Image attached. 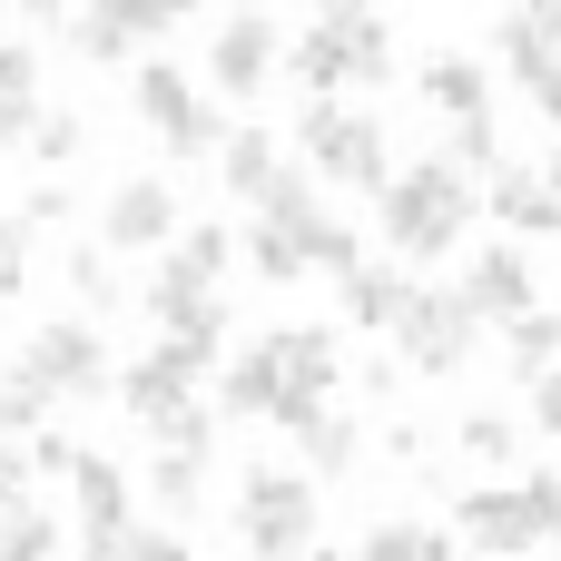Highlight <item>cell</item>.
Instances as JSON below:
<instances>
[{
  "instance_id": "obj_40",
  "label": "cell",
  "mask_w": 561,
  "mask_h": 561,
  "mask_svg": "<svg viewBox=\"0 0 561 561\" xmlns=\"http://www.w3.org/2000/svg\"><path fill=\"white\" fill-rule=\"evenodd\" d=\"M533 434L561 444V365H552V375H533Z\"/></svg>"
},
{
  "instance_id": "obj_47",
  "label": "cell",
  "mask_w": 561,
  "mask_h": 561,
  "mask_svg": "<svg viewBox=\"0 0 561 561\" xmlns=\"http://www.w3.org/2000/svg\"><path fill=\"white\" fill-rule=\"evenodd\" d=\"M306 561H355V552H325V542H316V552H306Z\"/></svg>"
},
{
  "instance_id": "obj_39",
  "label": "cell",
  "mask_w": 561,
  "mask_h": 561,
  "mask_svg": "<svg viewBox=\"0 0 561 561\" xmlns=\"http://www.w3.org/2000/svg\"><path fill=\"white\" fill-rule=\"evenodd\" d=\"M523 503H533V523H542V542L561 552V473H533V483H523Z\"/></svg>"
},
{
  "instance_id": "obj_15",
  "label": "cell",
  "mask_w": 561,
  "mask_h": 561,
  "mask_svg": "<svg viewBox=\"0 0 561 561\" xmlns=\"http://www.w3.org/2000/svg\"><path fill=\"white\" fill-rule=\"evenodd\" d=\"M99 247H118V256L178 247V187H168V178H128V187L108 197V217H99Z\"/></svg>"
},
{
  "instance_id": "obj_22",
  "label": "cell",
  "mask_w": 561,
  "mask_h": 561,
  "mask_svg": "<svg viewBox=\"0 0 561 561\" xmlns=\"http://www.w3.org/2000/svg\"><path fill=\"white\" fill-rule=\"evenodd\" d=\"M39 118V49L30 39H0V148H20Z\"/></svg>"
},
{
  "instance_id": "obj_27",
  "label": "cell",
  "mask_w": 561,
  "mask_h": 561,
  "mask_svg": "<svg viewBox=\"0 0 561 561\" xmlns=\"http://www.w3.org/2000/svg\"><path fill=\"white\" fill-rule=\"evenodd\" d=\"M503 345H513V375H523V385L552 375V365H561V316H552V306H523V316L503 325Z\"/></svg>"
},
{
  "instance_id": "obj_7",
  "label": "cell",
  "mask_w": 561,
  "mask_h": 561,
  "mask_svg": "<svg viewBox=\"0 0 561 561\" xmlns=\"http://www.w3.org/2000/svg\"><path fill=\"white\" fill-rule=\"evenodd\" d=\"M128 99H138V118L168 138V158H217V148H227V118L197 99V79H187V69H168V59H138Z\"/></svg>"
},
{
  "instance_id": "obj_32",
  "label": "cell",
  "mask_w": 561,
  "mask_h": 561,
  "mask_svg": "<svg viewBox=\"0 0 561 561\" xmlns=\"http://www.w3.org/2000/svg\"><path fill=\"white\" fill-rule=\"evenodd\" d=\"M355 89H394V20L385 10L355 20Z\"/></svg>"
},
{
  "instance_id": "obj_48",
  "label": "cell",
  "mask_w": 561,
  "mask_h": 561,
  "mask_svg": "<svg viewBox=\"0 0 561 561\" xmlns=\"http://www.w3.org/2000/svg\"><path fill=\"white\" fill-rule=\"evenodd\" d=\"M0 10H10V0H0Z\"/></svg>"
},
{
  "instance_id": "obj_10",
  "label": "cell",
  "mask_w": 561,
  "mask_h": 561,
  "mask_svg": "<svg viewBox=\"0 0 561 561\" xmlns=\"http://www.w3.org/2000/svg\"><path fill=\"white\" fill-rule=\"evenodd\" d=\"M148 316H158V335H217L227 345V296H217V266H197L187 247H158V266H148Z\"/></svg>"
},
{
  "instance_id": "obj_4",
  "label": "cell",
  "mask_w": 561,
  "mask_h": 561,
  "mask_svg": "<svg viewBox=\"0 0 561 561\" xmlns=\"http://www.w3.org/2000/svg\"><path fill=\"white\" fill-rule=\"evenodd\" d=\"M20 375H30L49 404H89V394H118V355H108V335H99L89 316H59V325H39V335L20 345Z\"/></svg>"
},
{
  "instance_id": "obj_8",
  "label": "cell",
  "mask_w": 561,
  "mask_h": 561,
  "mask_svg": "<svg viewBox=\"0 0 561 561\" xmlns=\"http://www.w3.org/2000/svg\"><path fill=\"white\" fill-rule=\"evenodd\" d=\"M256 217H276V227H286V237L306 247V266H325L335 286H345L355 266H365V247H355V227L316 207V168H276V178H266V197H256Z\"/></svg>"
},
{
  "instance_id": "obj_37",
  "label": "cell",
  "mask_w": 561,
  "mask_h": 561,
  "mask_svg": "<svg viewBox=\"0 0 561 561\" xmlns=\"http://www.w3.org/2000/svg\"><path fill=\"white\" fill-rule=\"evenodd\" d=\"M10 296H30V227L20 217H0V306Z\"/></svg>"
},
{
  "instance_id": "obj_38",
  "label": "cell",
  "mask_w": 561,
  "mask_h": 561,
  "mask_svg": "<svg viewBox=\"0 0 561 561\" xmlns=\"http://www.w3.org/2000/svg\"><path fill=\"white\" fill-rule=\"evenodd\" d=\"M118 561H187V542H178V533H158V523H128Z\"/></svg>"
},
{
  "instance_id": "obj_29",
  "label": "cell",
  "mask_w": 561,
  "mask_h": 561,
  "mask_svg": "<svg viewBox=\"0 0 561 561\" xmlns=\"http://www.w3.org/2000/svg\"><path fill=\"white\" fill-rule=\"evenodd\" d=\"M0 561H59V513L0 503Z\"/></svg>"
},
{
  "instance_id": "obj_42",
  "label": "cell",
  "mask_w": 561,
  "mask_h": 561,
  "mask_svg": "<svg viewBox=\"0 0 561 561\" xmlns=\"http://www.w3.org/2000/svg\"><path fill=\"white\" fill-rule=\"evenodd\" d=\"M0 503H30V444L0 434Z\"/></svg>"
},
{
  "instance_id": "obj_31",
  "label": "cell",
  "mask_w": 561,
  "mask_h": 561,
  "mask_svg": "<svg viewBox=\"0 0 561 561\" xmlns=\"http://www.w3.org/2000/svg\"><path fill=\"white\" fill-rule=\"evenodd\" d=\"M454 444H463L483 473H503V463L523 454V424H513V414H463V424H454Z\"/></svg>"
},
{
  "instance_id": "obj_28",
  "label": "cell",
  "mask_w": 561,
  "mask_h": 561,
  "mask_svg": "<svg viewBox=\"0 0 561 561\" xmlns=\"http://www.w3.org/2000/svg\"><path fill=\"white\" fill-rule=\"evenodd\" d=\"M237 247H247V266H256L266 286H296V276H306V247H296L276 217H247V227H237Z\"/></svg>"
},
{
  "instance_id": "obj_45",
  "label": "cell",
  "mask_w": 561,
  "mask_h": 561,
  "mask_svg": "<svg viewBox=\"0 0 561 561\" xmlns=\"http://www.w3.org/2000/svg\"><path fill=\"white\" fill-rule=\"evenodd\" d=\"M542 178H552V197H561V148H552V158H542Z\"/></svg>"
},
{
  "instance_id": "obj_11",
  "label": "cell",
  "mask_w": 561,
  "mask_h": 561,
  "mask_svg": "<svg viewBox=\"0 0 561 561\" xmlns=\"http://www.w3.org/2000/svg\"><path fill=\"white\" fill-rule=\"evenodd\" d=\"M197 0H69V49L79 59H128V49H148L158 30H178Z\"/></svg>"
},
{
  "instance_id": "obj_14",
  "label": "cell",
  "mask_w": 561,
  "mask_h": 561,
  "mask_svg": "<svg viewBox=\"0 0 561 561\" xmlns=\"http://www.w3.org/2000/svg\"><path fill=\"white\" fill-rule=\"evenodd\" d=\"M69 493H79V552L89 561H118V542H128V473L108 463V454H79L69 463Z\"/></svg>"
},
{
  "instance_id": "obj_44",
  "label": "cell",
  "mask_w": 561,
  "mask_h": 561,
  "mask_svg": "<svg viewBox=\"0 0 561 561\" xmlns=\"http://www.w3.org/2000/svg\"><path fill=\"white\" fill-rule=\"evenodd\" d=\"M375 0H316V20H365Z\"/></svg>"
},
{
  "instance_id": "obj_21",
  "label": "cell",
  "mask_w": 561,
  "mask_h": 561,
  "mask_svg": "<svg viewBox=\"0 0 561 561\" xmlns=\"http://www.w3.org/2000/svg\"><path fill=\"white\" fill-rule=\"evenodd\" d=\"M493 49H503V69L533 89V79H552V69H561V20H542V10H513V20L493 30Z\"/></svg>"
},
{
  "instance_id": "obj_13",
  "label": "cell",
  "mask_w": 561,
  "mask_h": 561,
  "mask_svg": "<svg viewBox=\"0 0 561 561\" xmlns=\"http://www.w3.org/2000/svg\"><path fill=\"white\" fill-rule=\"evenodd\" d=\"M454 542H473L483 561H523V552H542V523H533L523 483H473L454 503Z\"/></svg>"
},
{
  "instance_id": "obj_16",
  "label": "cell",
  "mask_w": 561,
  "mask_h": 561,
  "mask_svg": "<svg viewBox=\"0 0 561 561\" xmlns=\"http://www.w3.org/2000/svg\"><path fill=\"white\" fill-rule=\"evenodd\" d=\"M463 306H473L483 325H513L523 306H542V276H533V256H523V247H483V256L463 266Z\"/></svg>"
},
{
  "instance_id": "obj_26",
  "label": "cell",
  "mask_w": 561,
  "mask_h": 561,
  "mask_svg": "<svg viewBox=\"0 0 561 561\" xmlns=\"http://www.w3.org/2000/svg\"><path fill=\"white\" fill-rule=\"evenodd\" d=\"M296 444H306V473H316V483H345V473L365 463V434H355L345 414H316V424H306Z\"/></svg>"
},
{
  "instance_id": "obj_24",
  "label": "cell",
  "mask_w": 561,
  "mask_h": 561,
  "mask_svg": "<svg viewBox=\"0 0 561 561\" xmlns=\"http://www.w3.org/2000/svg\"><path fill=\"white\" fill-rule=\"evenodd\" d=\"M424 99H434L444 118H493V89H483V59H463V49L424 59Z\"/></svg>"
},
{
  "instance_id": "obj_5",
  "label": "cell",
  "mask_w": 561,
  "mask_h": 561,
  "mask_svg": "<svg viewBox=\"0 0 561 561\" xmlns=\"http://www.w3.org/2000/svg\"><path fill=\"white\" fill-rule=\"evenodd\" d=\"M266 345V375H276V404H266V424H286V434H306L316 414H325V394H335V375H345V355H335V335L325 325H276V335H256Z\"/></svg>"
},
{
  "instance_id": "obj_17",
  "label": "cell",
  "mask_w": 561,
  "mask_h": 561,
  "mask_svg": "<svg viewBox=\"0 0 561 561\" xmlns=\"http://www.w3.org/2000/svg\"><path fill=\"white\" fill-rule=\"evenodd\" d=\"M286 79H296L306 99H335V89L355 79V20H306V30L286 39Z\"/></svg>"
},
{
  "instance_id": "obj_1",
  "label": "cell",
  "mask_w": 561,
  "mask_h": 561,
  "mask_svg": "<svg viewBox=\"0 0 561 561\" xmlns=\"http://www.w3.org/2000/svg\"><path fill=\"white\" fill-rule=\"evenodd\" d=\"M473 217H483V197H473V178L444 168V158H414V168H394V178L375 187V227H385V247H394L404 266L454 256V247L473 237Z\"/></svg>"
},
{
  "instance_id": "obj_2",
  "label": "cell",
  "mask_w": 561,
  "mask_h": 561,
  "mask_svg": "<svg viewBox=\"0 0 561 561\" xmlns=\"http://www.w3.org/2000/svg\"><path fill=\"white\" fill-rule=\"evenodd\" d=\"M237 552L247 561H306L316 552V473L256 463L237 483Z\"/></svg>"
},
{
  "instance_id": "obj_19",
  "label": "cell",
  "mask_w": 561,
  "mask_h": 561,
  "mask_svg": "<svg viewBox=\"0 0 561 561\" xmlns=\"http://www.w3.org/2000/svg\"><path fill=\"white\" fill-rule=\"evenodd\" d=\"M148 493H158L168 523H197V503H207V444H158L148 454Z\"/></svg>"
},
{
  "instance_id": "obj_46",
  "label": "cell",
  "mask_w": 561,
  "mask_h": 561,
  "mask_svg": "<svg viewBox=\"0 0 561 561\" xmlns=\"http://www.w3.org/2000/svg\"><path fill=\"white\" fill-rule=\"evenodd\" d=\"M523 10H542V20H561V0H523Z\"/></svg>"
},
{
  "instance_id": "obj_41",
  "label": "cell",
  "mask_w": 561,
  "mask_h": 561,
  "mask_svg": "<svg viewBox=\"0 0 561 561\" xmlns=\"http://www.w3.org/2000/svg\"><path fill=\"white\" fill-rule=\"evenodd\" d=\"M20 227H69V187H30L20 197Z\"/></svg>"
},
{
  "instance_id": "obj_12",
  "label": "cell",
  "mask_w": 561,
  "mask_h": 561,
  "mask_svg": "<svg viewBox=\"0 0 561 561\" xmlns=\"http://www.w3.org/2000/svg\"><path fill=\"white\" fill-rule=\"evenodd\" d=\"M276 69H286V30H276L256 0H237V10L217 20V39H207V79H217L227 99H256Z\"/></svg>"
},
{
  "instance_id": "obj_23",
  "label": "cell",
  "mask_w": 561,
  "mask_h": 561,
  "mask_svg": "<svg viewBox=\"0 0 561 561\" xmlns=\"http://www.w3.org/2000/svg\"><path fill=\"white\" fill-rule=\"evenodd\" d=\"M355 561H463V542L444 533V523H404V513H385V523H365V552Z\"/></svg>"
},
{
  "instance_id": "obj_30",
  "label": "cell",
  "mask_w": 561,
  "mask_h": 561,
  "mask_svg": "<svg viewBox=\"0 0 561 561\" xmlns=\"http://www.w3.org/2000/svg\"><path fill=\"white\" fill-rule=\"evenodd\" d=\"M217 404H227V414H266V404H276V375H266V345H247L237 365H217Z\"/></svg>"
},
{
  "instance_id": "obj_3",
  "label": "cell",
  "mask_w": 561,
  "mask_h": 561,
  "mask_svg": "<svg viewBox=\"0 0 561 561\" xmlns=\"http://www.w3.org/2000/svg\"><path fill=\"white\" fill-rule=\"evenodd\" d=\"M296 148H306V168H316V178H335V187H365V197L394 178V158H385V118H375V108L306 99V118H296Z\"/></svg>"
},
{
  "instance_id": "obj_20",
  "label": "cell",
  "mask_w": 561,
  "mask_h": 561,
  "mask_svg": "<svg viewBox=\"0 0 561 561\" xmlns=\"http://www.w3.org/2000/svg\"><path fill=\"white\" fill-rule=\"evenodd\" d=\"M404 306H414V276H404V266H355V276H345V316H355L365 335H394Z\"/></svg>"
},
{
  "instance_id": "obj_34",
  "label": "cell",
  "mask_w": 561,
  "mask_h": 561,
  "mask_svg": "<svg viewBox=\"0 0 561 561\" xmlns=\"http://www.w3.org/2000/svg\"><path fill=\"white\" fill-rule=\"evenodd\" d=\"M39 424H49V394H39V385L10 365V375H0V434H10V444H30Z\"/></svg>"
},
{
  "instance_id": "obj_25",
  "label": "cell",
  "mask_w": 561,
  "mask_h": 561,
  "mask_svg": "<svg viewBox=\"0 0 561 561\" xmlns=\"http://www.w3.org/2000/svg\"><path fill=\"white\" fill-rule=\"evenodd\" d=\"M276 168H286V158H276V128H237V138L217 148V178H227V197H237V207H256Z\"/></svg>"
},
{
  "instance_id": "obj_33",
  "label": "cell",
  "mask_w": 561,
  "mask_h": 561,
  "mask_svg": "<svg viewBox=\"0 0 561 561\" xmlns=\"http://www.w3.org/2000/svg\"><path fill=\"white\" fill-rule=\"evenodd\" d=\"M444 168H463V178L503 168V138H493V118H444Z\"/></svg>"
},
{
  "instance_id": "obj_35",
  "label": "cell",
  "mask_w": 561,
  "mask_h": 561,
  "mask_svg": "<svg viewBox=\"0 0 561 561\" xmlns=\"http://www.w3.org/2000/svg\"><path fill=\"white\" fill-rule=\"evenodd\" d=\"M30 148H39L49 168H69V158L89 148V128H79V108H39V118H30Z\"/></svg>"
},
{
  "instance_id": "obj_9",
  "label": "cell",
  "mask_w": 561,
  "mask_h": 561,
  "mask_svg": "<svg viewBox=\"0 0 561 561\" xmlns=\"http://www.w3.org/2000/svg\"><path fill=\"white\" fill-rule=\"evenodd\" d=\"M473 335H483V316L463 306V286H414V306L394 325V355H404V375H463Z\"/></svg>"
},
{
  "instance_id": "obj_6",
  "label": "cell",
  "mask_w": 561,
  "mask_h": 561,
  "mask_svg": "<svg viewBox=\"0 0 561 561\" xmlns=\"http://www.w3.org/2000/svg\"><path fill=\"white\" fill-rule=\"evenodd\" d=\"M217 355H227L217 335H158L138 365H118V404H128L148 434H158L168 414H187V394H197V375H207Z\"/></svg>"
},
{
  "instance_id": "obj_36",
  "label": "cell",
  "mask_w": 561,
  "mask_h": 561,
  "mask_svg": "<svg viewBox=\"0 0 561 561\" xmlns=\"http://www.w3.org/2000/svg\"><path fill=\"white\" fill-rule=\"evenodd\" d=\"M69 286H79V306H108V296H118V276H108V247H69Z\"/></svg>"
},
{
  "instance_id": "obj_18",
  "label": "cell",
  "mask_w": 561,
  "mask_h": 561,
  "mask_svg": "<svg viewBox=\"0 0 561 561\" xmlns=\"http://www.w3.org/2000/svg\"><path fill=\"white\" fill-rule=\"evenodd\" d=\"M513 237H561V197L542 168H493V197H483Z\"/></svg>"
},
{
  "instance_id": "obj_43",
  "label": "cell",
  "mask_w": 561,
  "mask_h": 561,
  "mask_svg": "<svg viewBox=\"0 0 561 561\" xmlns=\"http://www.w3.org/2000/svg\"><path fill=\"white\" fill-rule=\"evenodd\" d=\"M533 108H542V118L561 128V69H552V79H533Z\"/></svg>"
}]
</instances>
